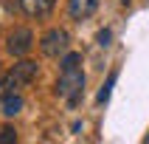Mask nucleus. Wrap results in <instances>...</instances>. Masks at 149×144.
Instances as JSON below:
<instances>
[{"mask_svg": "<svg viewBox=\"0 0 149 144\" xmlns=\"http://www.w3.org/2000/svg\"><path fill=\"white\" fill-rule=\"evenodd\" d=\"M31 45H34L31 28H14V31L8 34V42H6V48H8L11 57H25L31 51Z\"/></svg>", "mask_w": 149, "mask_h": 144, "instance_id": "7ed1b4c3", "label": "nucleus"}, {"mask_svg": "<svg viewBox=\"0 0 149 144\" xmlns=\"http://www.w3.org/2000/svg\"><path fill=\"white\" fill-rule=\"evenodd\" d=\"M96 8H99V0H68V14L70 20H79V23L93 17Z\"/></svg>", "mask_w": 149, "mask_h": 144, "instance_id": "39448f33", "label": "nucleus"}, {"mask_svg": "<svg viewBox=\"0 0 149 144\" xmlns=\"http://www.w3.org/2000/svg\"><path fill=\"white\" fill-rule=\"evenodd\" d=\"M110 40H113V34H110V28L99 31V45H110Z\"/></svg>", "mask_w": 149, "mask_h": 144, "instance_id": "9d476101", "label": "nucleus"}, {"mask_svg": "<svg viewBox=\"0 0 149 144\" xmlns=\"http://www.w3.org/2000/svg\"><path fill=\"white\" fill-rule=\"evenodd\" d=\"M11 141H17V130L11 124L0 127V144H11Z\"/></svg>", "mask_w": 149, "mask_h": 144, "instance_id": "1a4fd4ad", "label": "nucleus"}, {"mask_svg": "<svg viewBox=\"0 0 149 144\" xmlns=\"http://www.w3.org/2000/svg\"><path fill=\"white\" fill-rule=\"evenodd\" d=\"M82 91H84V71H82V65L62 68V71H59V82H56V96L65 99L68 105H79Z\"/></svg>", "mask_w": 149, "mask_h": 144, "instance_id": "f257e3e1", "label": "nucleus"}, {"mask_svg": "<svg viewBox=\"0 0 149 144\" xmlns=\"http://www.w3.org/2000/svg\"><path fill=\"white\" fill-rule=\"evenodd\" d=\"M143 144H149V133H146V136H143Z\"/></svg>", "mask_w": 149, "mask_h": 144, "instance_id": "f8f14e48", "label": "nucleus"}, {"mask_svg": "<svg viewBox=\"0 0 149 144\" xmlns=\"http://www.w3.org/2000/svg\"><path fill=\"white\" fill-rule=\"evenodd\" d=\"M3 76H6V74H3V62H0V79H3Z\"/></svg>", "mask_w": 149, "mask_h": 144, "instance_id": "9b49d317", "label": "nucleus"}, {"mask_svg": "<svg viewBox=\"0 0 149 144\" xmlns=\"http://www.w3.org/2000/svg\"><path fill=\"white\" fill-rule=\"evenodd\" d=\"M116 79H118V71H113V74L107 76V82H104V88L99 91V96H96V99H99L101 105H104V102L110 99V93H113V85H116Z\"/></svg>", "mask_w": 149, "mask_h": 144, "instance_id": "6e6552de", "label": "nucleus"}, {"mask_svg": "<svg viewBox=\"0 0 149 144\" xmlns=\"http://www.w3.org/2000/svg\"><path fill=\"white\" fill-rule=\"evenodd\" d=\"M20 110H23V96H20L17 91H8L6 96H0V113H3L6 119L17 116Z\"/></svg>", "mask_w": 149, "mask_h": 144, "instance_id": "423d86ee", "label": "nucleus"}, {"mask_svg": "<svg viewBox=\"0 0 149 144\" xmlns=\"http://www.w3.org/2000/svg\"><path fill=\"white\" fill-rule=\"evenodd\" d=\"M68 45H70V37H68L65 28H51V31L42 34V40H40V51L45 57H65Z\"/></svg>", "mask_w": 149, "mask_h": 144, "instance_id": "f03ea898", "label": "nucleus"}, {"mask_svg": "<svg viewBox=\"0 0 149 144\" xmlns=\"http://www.w3.org/2000/svg\"><path fill=\"white\" fill-rule=\"evenodd\" d=\"M37 74H40V65H37L34 59H20V62L14 65V71H11V76H14V85H17V88L31 85L34 79H37Z\"/></svg>", "mask_w": 149, "mask_h": 144, "instance_id": "20e7f679", "label": "nucleus"}, {"mask_svg": "<svg viewBox=\"0 0 149 144\" xmlns=\"http://www.w3.org/2000/svg\"><path fill=\"white\" fill-rule=\"evenodd\" d=\"M54 3L56 0H20V6H23V11L28 17H42L48 14L51 8H54Z\"/></svg>", "mask_w": 149, "mask_h": 144, "instance_id": "0eeeda50", "label": "nucleus"}]
</instances>
